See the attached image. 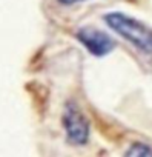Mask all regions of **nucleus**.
Masks as SVG:
<instances>
[{
	"instance_id": "obj_2",
	"label": "nucleus",
	"mask_w": 152,
	"mask_h": 157,
	"mask_svg": "<svg viewBox=\"0 0 152 157\" xmlns=\"http://www.w3.org/2000/svg\"><path fill=\"white\" fill-rule=\"evenodd\" d=\"M63 126L69 142L75 145H83L89 137V123L83 113L74 103H68L63 114Z\"/></svg>"
},
{
	"instance_id": "obj_1",
	"label": "nucleus",
	"mask_w": 152,
	"mask_h": 157,
	"mask_svg": "<svg viewBox=\"0 0 152 157\" xmlns=\"http://www.w3.org/2000/svg\"><path fill=\"white\" fill-rule=\"evenodd\" d=\"M105 20L111 29L118 33L123 39L131 42L135 48L152 56V31L146 25L120 13L106 14Z\"/></svg>"
},
{
	"instance_id": "obj_3",
	"label": "nucleus",
	"mask_w": 152,
	"mask_h": 157,
	"mask_svg": "<svg viewBox=\"0 0 152 157\" xmlns=\"http://www.w3.org/2000/svg\"><path fill=\"white\" fill-rule=\"evenodd\" d=\"M77 39L86 46V49L91 54H94L97 57H103V56L109 54L114 49V46H115L114 40L108 34H105V33H102V31H98L95 28H83V29H80L77 33Z\"/></svg>"
},
{
	"instance_id": "obj_5",
	"label": "nucleus",
	"mask_w": 152,
	"mask_h": 157,
	"mask_svg": "<svg viewBox=\"0 0 152 157\" xmlns=\"http://www.w3.org/2000/svg\"><path fill=\"white\" fill-rule=\"evenodd\" d=\"M58 3L61 5H72V3H77V2H83V0H57Z\"/></svg>"
},
{
	"instance_id": "obj_4",
	"label": "nucleus",
	"mask_w": 152,
	"mask_h": 157,
	"mask_svg": "<svg viewBox=\"0 0 152 157\" xmlns=\"http://www.w3.org/2000/svg\"><path fill=\"white\" fill-rule=\"evenodd\" d=\"M126 154L128 155H152V149L143 143H134Z\"/></svg>"
}]
</instances>
